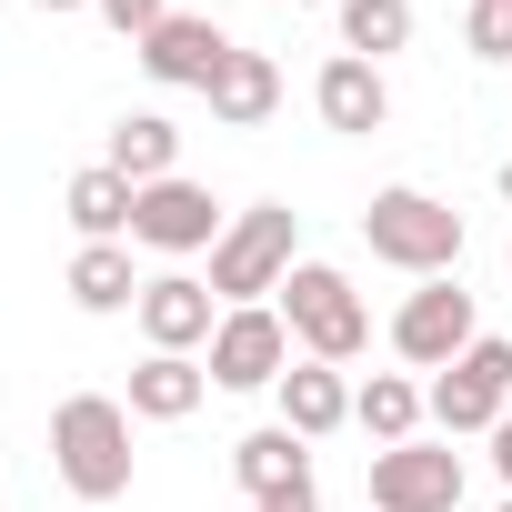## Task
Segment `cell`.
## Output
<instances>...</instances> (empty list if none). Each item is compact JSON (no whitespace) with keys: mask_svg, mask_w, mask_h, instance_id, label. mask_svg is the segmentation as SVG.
<instances>
[{"mask_svg":"<svg viewBox=\"0 0 512 512\" xmlns=\"http://www.w3.org/2000/svg\"><path fill=\"white\" fill-rule=\"evenodd\" d=\"M131 322H141V342H151V352H211L221 302H211V282H191V272H151Z\"/></svg>","mask_w":512,"mask_h":512,"instance_id":"cell-11","label":"cell"},{"mask_svg":"<svg viewBox=\"0 0 512 512\" xmlns=\"http://www.w3.org/2000/svg\"><path fill=\"white\" fill-rule=\"evenodd\" d=\"M31 11H41V21H71V11H91V0H31Z\"/></svg>","mask_w":512,"mask_h":512,"instance_id":"cell-26","label":"cell"},{"mask_svg":"<svg viewBox=\"0 0 512 512\" xmlns=\"http://www.w3.org/2000/svg\"><path fill=\"white\" fill-rule=\"evenodd\" d=\"M231 51H241V41H231L221 21H201V11H171V21L141 41V71H151L161 91H211Z\"/></svg>","mask_w":512,"mask_h":512,"instance_id":"cell-10","label":"cell"},{"mask_svg":"<svg viewBox=\"0 0 512 512\" xmlns=\"http://www.w3.org/2000/svg\"><path fill=\"white\" fill-rule=\"evenodd\" d=\"M272 392H282V422H292L302 442H332V432L352 422V382H342V362H292Z\"/></svg>","mask_w":512,"mask_h":512,"instance_id":"cell-15","label":"cell"},{"mask_svg":"<svg viewBox=\"0 0 512 512\" xmlns=\"http://www.w3.org/2000/svg\"><path fill=\"white\" fill-rule=\"evenodd\" d=\"M312 111H322V131H352V141H372V131L392 121V81H382V61H352V51H332V61H322V81H312Z\"/></svg>","mask_w":512,"mask_h":512,"instance_id":"cell-12","label":"cell"},{"mask_svg":"<svg viewBox=\"0 0 512 512\" xmlns=\"http://www.w3.org/2000/svg\"><path fill=\"white\" fill-rule=\"evenodd\" d=\"M372 512H462V452L452 442H392L362 472Z\"/></svg>","mask_w":512,"mask_h":512,"instance_id":"cell-7","label":"cell"},{"mask_svg":"<svg viewBox=\"0 0 512 512\" xmlns=\"http://www.w3.org/2000/svg\"><path fill=\"white\" fill-rule=\"evenodd\" d=\"M492 472H502V492H512V412L492 422Z\"/></svg>","mask_w":512,"mask_h":512,"instance_id":"cell-25","label":"cell"},{"mask_svg":"<svg viewBox=\"0 0 512 512\" xmlns=\"http://www.w3.org/2000/svg\"><path fill=\"white\" fill-rule=\"evenodd\" d=\"M201 101H211V121H221V131H262V121L282 111V61H272V51H231V61H221V81H211Z\"/></svg>","mask_w":512,"mask_h":512,"instance_id":"cell-14","label":"cell"},{"mask_svg":"<svg viewBox=\"0 0 512 512\" xmlns=\"http://www.w3.org/2000/svg\"><path fill=\"white\" fill-rule=\"evenodd\" d=\"M211 392H272L282 372H292V322L272 312V302H241V312H221V332H211Z\"/></svg>","mask_w":512,"mask_h":512,"instance_id":"cell-6","label":"cell"},{"mask_svg":"<svg viewBox=\"0 0 512 512\" xmlns=\"http://www.w3.org/2000/svg\"><path fill=\"white\" fill-rule=\"evenodd\" d=\"M342 51H352V61L412 51V0H342Z\"/></svg>","mask_w":512,"mask_h":512,"instance_id":"cell-21","label":"cell"},{"mask_svg":"<svg viewBox=\"0 0 512 512\" xmlns=\"http://www.w3.org/2000/svg\"><path fill=\"white\" fill-rule=\"evenodd\" d=\"M492 191H502V201H512V161H502V171H492Z\"/></svg>","mask_w":512,"mask_h":512,"instance_id":"cell-27","label":"cell"},{"mask_svg":"<svg viewBox=\"0 0 512 512\" xmlns=\"http://www.w3.org/2000/svg\"><path fill=\"white\" fill-rule=\"evenodd\" d=\"M231 482H241L251 502H272V492H302V482H312V442H302L292 422H262V432H241V442H231Z\"/></svg>","mask_w":512,"mask_h":512,"instance_id":"cell-13","label":"cell"},{"mask_svg":"<svg viewBox=\"0 0 512 512\" xmlns=\"http://www.w3.org/2000/svg\"><path fill=\"white\" fill-rule=\"evenodd\" d=\"M502 512H512V502H502Z\"/></svg>","mask_w":512,"mask_h":512,"instance_id":"cell-28","label":"cell"},{"mask_svg":"<svg viewBox=\"0 0 512 512\" xmlns=\"http://www.w3.org/2000/svg\"><path fill=\"white\" fill-rule=\"evenodd\" d=\"M422 402H432L442 442H472V432H492V422L512 412V342H492V332H482L462 362H442V372H432V392H422Z\"/></svg>","mask_w":512,"mask_h":512,"instance_id":"cell-5","label":"cell"},{"mask_svg":"<svg viewBox=\"0 0 512 512\" xmlns=\"http://www.w3.org/2000/svg\"><path fill=\"white\" fill-rule=\"evenodd\" d=\"M71 302H81V312H141L131 241H81V251H71Z\"/></svg>","mask_w":512,"mask_h":512,"instance_id":"cell-19","label":"cell"},{"mask_svg":"<svg viewBox=\"0 0 512 512\" xmlns=\"http://www.w3.org/2000/svg\"><path fill=\"white\" fill-rule=\"evenodd\" d=\"M131 181L111 171V161H91V171H71V191H61V211H71V231L81 241H131Z\"/></svg>","mask_w":512,"mask_h":512,"instance_id":"cell-18","label":"cell"},{"mask_svg":"<svg viewBox=\"0 0 512 512\" xmlns=\"http://www.w3.org/2000/svg\"><path fill=\"white\" fill-rule=\"evenodd\" d=\"M91 11H101V21H111V31H121V41L141 51V41H151V31L171 21V0H91Z\"/></svg>","mask_w":512,"mask_h":512,"instance_id":"cell-23","label":"cell"},{"mask_svg":"<svg viewBox=\"0 0 512 512\" xmlns=\"http://www.w3.org/2000/svg\"><path fill=\"white\" fill-rule=\"evenodd\" d=\"M272 312L292 322V352H302V362H352V352L372 342V312H362L352 272H332V262H292V282H282Z\"/></svg>","mask_w":512,"mask_h":512,"instance_id":"cell-4","label":"cell"},{"mask_svg":"<svg viewBox=\"0 0 512 512\" xmlns=\"http://www.w3.org/2000/svg\"><path fill=\"white\" fill-rule=\"evenodd\" d=\"M211 402V372L191 362V352H151L141 372H131V422H191Z\"/></svg>","mask_w":512,"mask_h":512,"instance_id":"cell-16","label":"cell"},{"mask_svg":"<svg viewBox=\"0 0 512 512\" xmlns=\"http://www.w3.org/2000/svg\"><path fill=\"white\" fill-rule=\"evenodd\" d=\"M482 342V322H472V292L442 272V282H422L402 312H392V352L412 362V372H442V362H462Z\"/></svg>","mask_w":512,"mask_h":512,"instance_id":"cell-8","label":"cell"},{"mask_svg":"<svg viewBox=\"0 0 512 512\" xmlns=\"http://www.w3.org/2000/svg\"><path fill=\"white\" fill-rule=\"evenodd\" d=\"M251 512H322V492L302 482V492H272V502H251Z\"/></svg>","mask_w":512,"mask_h":512,"instance_id":"cell-24","label":"cell"},{"mask_svg":"<svg viewBox=\"0 0 512 512\" xmlns=\"http://www.w3.org/2000/svg\"><path fill=\"white\" fill-rule=\"evenodd\" d=\"M292 262H302V211H292V201H251V211H231V231L211 241V302H221V312L262 302V292L292 282Z\"/></svg>","mask_w":512,"mask_h":512,"instance_id":"cell-2","label":"cell"},{"mask_svg":"<svg viewBox=\"0 0 512 512\" xmlns=\"http://www.w3.org/2000/svg\"><path fill=\"white\" fill-rule=\"evenodd\" d=\"M51 472L71 482V502H121L131 492V402L71 392L51 412Z\"/></svg>","mask_w":512,"mask_h":512,"instance_id":"cell-1","label":"cell"},{"mask_svg":"<svg viewBox=\"0 0 512 512\" xmlns=\"http://www.w3.org/2000/svg\"><path fill=\"white\" fill-rule=\"evenodd\" d=\"M462 51H472V61H512V0H472Z\"/></svg>","mask_w":512,"mask_h":512,"instance_id":"cell-22","label":"cell"},{"mask_svg":"<svg viewBox=\"0 0 512 512\" xmlns=\"http://www.w3.org/2000/svg\"><path fill=\"white\" fill-rule=\"evenodd\" d=\"M422 382H402V372H372V382H352V422L392 452V442H422Z\"/></svg>","mask_w":512,"mask_h":512,"instance_id":"cell-20","label":"cell"},{"mask_svg":"<svg viewBox=\"0 0 512 512\" xmlns=\"http://www.w3.org/2000/svg\"><path fill=\"white\" fill-rule=\"evenodd\" d=\"M101 161H111V171H121L131 191H151V181H171V171H181V131H171L161 111H121V121H111V151H101Z\"/></svg>","mask_w":512,"mask_h":512,"instance_id":"cell-17","label":"cell"},{"mask_svg":"<svg viewBox=\"0 0 512 512\" xmlns=\"http://www.w3.org/2000/svg\"><path fill=\"white\" fill-rule=\"evenodd\" d=\"M362 241H372V262H392V272H412V282H442V272L462 262V211L432 201V191H412V181H392V191H372Z\"/></svg>","mask_w":512,"mask_h":512,"instance_id":"cell-3","label":"cell"},{"mask_svg":"<svg viewBox=\"0 0 512 512\" xmlns=\"http://www.w3.org/2000/svg\"><path fill=\"white\" fill-rule=\"evenodd\" d=\"M221 231H231V211H221L201 181H181V171L131 201V241H141V251H171V262H181V251H211Z\"/></svg>","mask_w":512,"mask_h":512,"instance_id":"cell-9","label":"cell"}]
</instances>
